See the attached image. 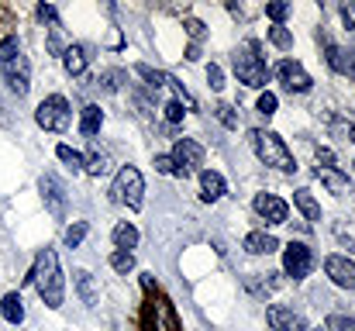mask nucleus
Returning <instances> with one entry per match:
<instances>
[{
  "instance_id": "nucleus-14",
  "label": "nucleus",
  "mask_w": 355,
  "mask_h": 331,
  "mask_svg": "<svg viewBox=\"0 0 355 331\" xmlns=\"http://www.w3.org/2000/svg\"><path fill=\"white\" fill-rule=\"evenodd\" d=\"M324 273L331 276L335 287L355 290V262L352 259H345V255H328V259H324Z\"/></svg>"
},
{
  "instance_id": "nucleus-32",
  "label": "nucleus",
  "mask_w": 355,
  "mask_h": 331,
  "mask_svg": "<svg viewBox=\"0 0 355 331\" xmlns=\"http://www.w3.org/2000/svg\"><path fill=\"white\" fill-rule=\"evenodd\" d=\"M124 80H128V76H124L121 69H107V73L101 76V83H104V90H111V94H114V90H121V87H124Z\"/></svg>"
},
{
  "instance_id": "nucleus-5",
  "label": "nucleus",
  "mask_w": 355,
  "mask_h": 331,
  "mask_svg": "<svg viewBox=\"0 0 355 331\" xmlns=\"http://www.w3.org/2000/svg\"><path fill=\"white\" fill-rule=\"evenodd\" d=\"M235 73H238V80H241L245 87H252V90L266 87L269 69H266V62H262V56H259V45H255V42H248L245 49H238L235 52Z\"/></svg>"
},
{
  "instance_id": "nucleus-24",
  "label": "nucleus",
  "mask_w": 355,
  "mask_h": 331,
  "mask_svg": "<svg viewBox=\"0 0 355 331\" xmlns=\"http://www.w3.org/2000/svg\"><path fill=\"white\" fill-rule=\"evenodd\" d=\"M73 280H76V290H80L83 304H87V307H94V304H97V283H94V276H90L87 269H76V273H73Z\"/></svg>"
},
{
  "instance_id": "nucleus-41",
  "label": "nucleus",
  "mask_w": 355,
  "mask_h": 331,
  "mask_svg": "<svg viewBox=\"0 0 355 331\" xmlns=\"http://www.w3.org/2000/svg\"><path fill=\"white\" fill-rule=\"evenodd\" d=\"M38 17H42V21H49L52 28L59 24V14H55V7H52V3H38Z\"/></svg>"
},
{
  "instance_id": "nucleus-8",
  "label": "nucleus",
  "mask_w": 355,
  "mask_h": 331,
  "mask_svg": "<svg viewBox=\"0 0 355 331\" xmlns=\"http://www.w3.org/2000/svg\"><path fill=\"white\" fill-rule=\"evenodd\" d=\"M173 162H176V176H190L200 162H204V145L193 142V138H176L173 145Z\"/></svg>"
},
{
  "instance_id": "nucleus-45",
  "label": "nucleus",
  "mask_w": 355,
  "mask_h": 331,
  "mask_svg": "<svg viewBox=\"0 0 355 331\" xmlns=\"http://www.w3.org/2000/svg\"><path fill=\"white\" fill-rule=\"evenodd\" d=\"M314 331H328V328H314Z\"/></svg>"
},
{
  "instance_id": "nucleus-1",
  "label": "nucleus",
  "mask_w": 355,
  "mask_h": 331,
  "mask_svg": "<svg viewBox=\"0 0 355 331\" xmlns=\"http://www.w3.org/2000/svg\"><path fill=\"white\" fill-rule=\"evenodd\" d=\"M31 283L38 287V297L45 300V307H62L66 300V280H62V269H59V255L52 248H42L38 259H35V269H31Z\"/></svg>"
},
{
  "instance_id": "nucleus-30",
  "label": "nucleus",
  "mask_w": 355,
  "mask_h": 331,
  "mask_svg": "<svg viewBox=\"0 0 355 331\" xmlns=\"http://www.w3.org/2000/svg\"><path fill=\"white\" fill-rule=\"evenodd\" d=\"M331 135L342 142H355V121H331Z\"/></svg>"
},
{
  "instance_id": "nucleus-43",
  "label": "nucleus",
  "mask_w": 355,
  "mask_h": 331,
  "mask_svg": "<svg viewBox=\"0 0 355 331\" xmlns=\"http://www.w3.org/2000/svg\"><path fill=\"white\" fill-rule=\"evenodd\" d=\"M342 24L355 31V3H342Z\"/></svg>"
},
{
  "instance_id": "nucleus-13",
  "label": "nucleus",
  "mask_w": 355,
  "mask_h": 331,
  "mask_svg": "<svg viewBox=\"0 0 355 331\" xmlns=\"http://www.w3.org/2000/svg\"><path fill=\"white\" fill-rule=\"evenodd\" d=\"M252 207H255L259 218H266V224H283V221L290 218L286 201H279L276 194H259V197L252 201Z\"/></svg>"
},
{
  "instance_id": "nucleus-27",
  "label": "nucleus",
  "mask_w": 355,
  "mask_h": 331,
  "mask_svg": "<svg viewBox=\"0 0 355 331\" xmlns=\"http://www.w3.org/2000/svg\"><path fill=\"white\" fill-rule=\"evenodd\" d=\"M55 155H59V159H62V162H66L73 173H83V155H80L76 148H69V145H59V148H55Z\"/></svg>"
},
{
  "instance_id": "nucleus-22",
  "label": "nucleus",
  "mask_w": 355,
  "mask_h": 331,
  "mask_svg": "<svg viewBox=\"0 0 355 331\" xmlns=\"http://www.w3.org/2000/svg\"><path fill=\"white\" fill-rule=\"evenodd\" d=\"M0 314H3V321H7V325H21V321H24L21 294H7V297L0 300Z\"/></svg>"
},
{
  "instance_id": "nucleus-26",
  "label": "nucleus",
  "mask_w": 355,
  "mask_h": 331,
  "mask_svg": "<svg viewBox=\"0 0 355 331\" xmlns=\"http://www.w3.org/2000/svg\"><path fill=\"white\" fill-rule=\"evenodd\" d=\"M135 69H138V76H141V80H148V87H152V90H162V87H166V80H169V73H159V69H152V66H145V62H141V66H135Z\"/></svg>"
},
{
  "instance_id": "nucleus-3",
  "label": "nucleus",
  "mask_w": 355,
  "mask_h": 331,
  "mask_svg": "<svg viewBox=\"0 0 355 331\" xmlns=\"http://www.w3.org/2000/svg\"><path fill=\"white\" fill-rule=\"evenodd\" d=\"M248 138H252V148H255V155H259L266 166H272V169H279V173H293V169H297V159H293V152L286 148V142H283L276 131L255 128Z\"/></svg>"
},
{
  "instance_id": "nucleus-23",
  "label": "nucleus",
  "mask_w": 355,
  "mask_h": 331,
  "mask_svg": "<svg viewBox=\"0 0 355 331\" xmlns=\"http://www.w3.org/2000/svg\"><path fill=\"white\" fill-rule=\"evenodd\" d=\"M62 66H66L69 76H80V73L87 69V49H83V45H69L66 56H62Z\"/></svg>"
},
{
  "instance_id": "nucleus-28",
  "label": "nucleus",
  "mask_w": 355,
  "mask_h": 331,
  "mask_svg": "<svg viewBox=\"0 0 355 331\" xmlns=\"http://www.w3.org/2000/svg\"><path fill=\"white\" fill-rule=\"evenodd\" d=\"M66 49H69V45H66V35H62V28H59V24H55V28H49V52L62 59V56H66Z\"/></svg>"
},
{
  "instance_id": "nucleus-21",
  "label": "nucleus",
  "mask_w": 355,
  "mask_h": 331,
  "mask_svg": "<svg viewBox=\"0 0 355 331\" xmlns=\"http://www.w3.org/2000/svg\"><path fill=\"white\" fill-rule=\"evenodd\" d=\"M111 238H114V245H118L121 252H131V248L138 245V228H135L131 221H121V224H114Z\"/></svg>"
},
{
  "instance_id": "nucleus-2",
  "label": "nucleus",
  "mask_w": 355,
  "mask_h": 331,
  "mask_svg": "<svg viewBox=\"0 0 355 331\" xmlns=\"http://www.w3.org/2000/svg\"><path fill=\"white\" fill-rule=\"evenodd\" d=\"M0 73H3V83L10 87V94L24 97L31 90V62L21 49L17 38H3L0 42Z\"/></svg>"
},
{
  "instance_id": "nucleus-15",
  "label": "nucleus",
  "mask_w": 355,
  "mask_h": 331,
  "mask_svg": "<svg viewBox=\"0 0 355 331\" xmlns=\"http://www.w3.org/2000/svg\"><path fill=\"white\" fill-rule=\"evenodd\" d=\"M324 59H328V66H331L335 73L355 76V49H342V45L324 42Z\"/></svg>"
},
{
  "instance_id": "nucleus-19",
  "label": "nucleus",
  "mask_w": 355,
  "mask_h": 331,
  "mask_svg": "<svg viewBox=\"0 0 355 331\" xmlns=\"http://www.w3.org/2000/svg\"><path fill=\"white\" fill-rule=\"evenodd\" d=\"M318 180H321L331 194H338V197L349 190V176H345V173H338L335 166H318Z\"/></svg>"
},
{
  "instance_id": "nucleus-38",
  "label": "nucleus",
  "mask_w": 355,
  "mask_h": 331,
  "mask_svg": "<svg viewBox=\"0 0 355 331\" xmlns=\"http://www.w3.org/2000/svg\"><path fill=\"white\" fill-rule=\"evenodd\" d=\"M162 110H166V121H169V124H180V121H183V114H187L180 101H169V104H166Z\"/></svg>"
},
{
  "instance_id": "nucleus-12",
  "label": "nucleus",
  "mask_w": 355,
  "mask_h": 331,
  "mask_svg": "<svg viewBox=\"0 0 355 331\" xmlns=\"http://www.w3.org/2000/svg\"><path fill=\"white\" fill-rule=\"evenodd\" d=\"M266 321H269L272 331H307L304 314H297L293 307H283V304H272V307L266 311Z\"/></svg>"
},
{
  "instance_id": "nucleus-33",
  "label": "nucleus",
  "mask_w": 355,
  "mask_h": 331,
  "mask_svg": "<svg viewBox=\"0 0 355 331\" xmlns=\"http://www.w3.org/2000/svg\"><path fill=\"white\" fill-rule=\"evenodd\" d=\"M218 121H221V124H225V128H232V131H235L238 128V110L232 108V104H218Z\"/></svg>"
},
{
  "instance_id": "nucleus-25",
  "label": "nucleus",
  "mask_w": 355,
  "mask_h": 331,
  "mask_svg": "<svg viewBox=\"0 0 355 331\" xmlns=\"http://www.w3.org/2000/svg\"><path fill=\"white\" fill-rule=\"evenodd\" d=\"M293 204L304 211V218L307 221H321V204L314 201V194H311V190H297V194H293Z\"/></svg>"
},
{
  "instance_id": "nucleus-37",
  "label": "nucleus",
  "mask_w": 355,
  "mask_h": 331,
  "mask_svg": "<svg viewBox=\"0 0 355 331\" xmlns=\"http://www.w3.org/2000/svg\"><path fill=\"white\" fill-rule=\"evenodd\" d=\"M259 114H262V117H272V114H276V94L266 90V94L259 97Z\"/></svg>"
},
{
  "instance_id": "nucleus-40",
  "label": "nucleus",
  "mask_w": 355,
  "mask_h": 331,
  "mask_svg": "<svg viewBox=\"0 0 355 331\" xmlns=\"http://www.w3.org/2000/svg\"><path fill=\"white\" fill-rule=\"evenodd\" d=\"M155 169L166 173V176H176V162H173V155H155Z\"/></svg>"
},
{
  "instance_id": "nucleus-36",
  "label": "nucleus",
  "mask_w": 355,
  "mask_h": 331,
  "mask_svg": "<svg viewBox=\"0 0 355 331\" xmlns=\"http://www.w3.org/2000/svg\"><path fill=\"white\" fill-rule=\"evenodd\" d=\"M324 328H328V331H355V318H345V314H331Z\"/></svg>"
},
{
  "instance_id": "nucleus-10",
  "label": "nucleus",
  "mask_w": 355,
  "mask_h": 331,
  "mask_svg": "<svg viewBox=\"0 0 355 331\" xmlns=\"http://www.w3.org/2000/svg\"><path fill=\"white\" fill-rule=\"evenodd\" d=\"M38 190H42V201H45V207H49V214L52 218H66V187L59 183V176H52V173H45L42 180H38Z\"/></svg>"
},
{
  "instance_id": "nucleus-42",
  "label": "nucleus",
  "mask_w": 355,
  "mask_h": 331,
  "mask_svg": "<svg viewBox=\"0 0 355 331\" xmlns=\"http://www.w3.org/2000/svg\"><path fill=\"white\" fill-rule=\"evenodd\" d=\"M187 35H190L193 42H200V38H204V24H200L197 17H187Z\"/></svg>"
},
{
  "instance_id": "nucleus-16",
  "label": "nucleus",
  "mask_w": 355,
  "mask_h": 331,
  "mask_svg": "<svg viewBox=\"0 0 355 331\" xmlns=\"http://www.w3.org/2000/svg\"><path fill=\"white\" fill-rule=\"evenodd\" d=\"M225 176L221 173H214V169H204L200 173V201H207V204H214V201H221L225 197Z\"/></svg>"
},
{
  "instance_id": "nucleus-9",
  "label": "nucleus",
  "mask_w": 355,
  "mask_h": 331,
  "mask_svg": "<svg viewBox=\"0 0 355 331\" xmlns=\"http://www.w3.org/2000/svg\"><path fill=\"white\" fill-rule=\"evenodd\" d=\"M311 269H314V252L304 241H290V248L283 252V273L290 280H304L311 276Z\"/></svg>"
},
{
  "instance_id": "nucleus-11",
  "label": "nucleus",
  "mask_w": 355,
  "mask_h": 331,
  "mask_svg": "<svg viewBox=\"0 0 355 331\" xmlns=\"http://www.w3.org/2000/svg\"><path fill=\"white\" fill-rule=\"evenodd\" d=\"M276 76H279V83H283L290 94H307V90L314 87V80L307 76V69H304L300 62H293V59H283V62L276 66Z\"/></svg>"
},
{
  "instance_id": "nucleus-7",
  "label": "nucleus",
  "mask_w": 355,
  "mask_h": 331,
  "mask_svg": "<svg viewBox=\"0 0 355 331\" xmlns=\"http://www.w3.org/2000/svg\"><path fill=\"white\" fill-rule=\"evenodd\" d=\"M35 121H38L45 131H66V128H69V121H73L66 97H62V94L45 97V101L38 104V110H35Z\"/></svg>"
},
{
  "instance_id": "nucleus-4",
  "label": "nucleus",
  "mask_w": 355,
  "mask_h": 331,
  "mask_svg": "<svg viewBox=\"0 0 355 331\" xmlns=\"http://www.w3.org/2000/svg\"><path fill=\"white\" fill-rule=\"evenodd\" d=\"M141 331H183L176 307L169 304V297H162L159 290L145 294V307H141Z\"/></svg>"
},
{
  "instance_id": "nucleus-20",
  "label": "nucleus",
  "mask_w": 355,
  "mask_h": 331,
  "mask_svg": "<svg viewBox=\"0 0 355 331\" xmlns=\"http://www.w3.org/2000/svg\"><path fill=\"white\" fill-rule=\"evenodd\" d=\"M101 124H104V110L97 108V104H87L83 114H80V135L94 138V135L101 131Z\"/></svg>"
},
{
  "instance_id": "nucleus-18",
  "label": "nucleus",
  "mask_w": 355,
  "mask_h": 331,
  "mask_svg": "<svg viewBox=\"0 0 355 331\" xmlns=\"http://www.w3.org/2000/svg\"><path fill=\"white\" fill-rule=\"evenodd\" d=\"M276 248H279V241H276L272 235H266V231L245 235V252H252V255H269V252H276Z\"/></svg>"
},
{
  "instance_id": "nucleus-17",
  "label": "nucleus",
  "mask_w": 355,
  "mask_h": 331,
  "mask_svg": "<svg viewBox=\"0 0 355 331\" xmlns=\"http://www.w3.org/2000/svg\"><path fill=\"white\" fill-rule=\"evenodd\" d=\"M83 169H87L90 176H104V173L111 169V152L101 148L97 142H90V152L83 155Z\"/></svg>"
},
{
  "instance_id": "nucleus-31",
  "label": "nucleus",
  "mask_w": 355,
  "mask_h": 331,
  "mask_svg": "<svg viewBox=\"0 0 355 331\" xmlns=\"http://www.w3.org/2000/svg\"><path fill=\"white\" fill-rule=\"evenodd\" d=\"M83 238H87V221H76L73 228H66V245H69V248H76Z\"/></svg>"
},
{
  "instance_id": "nucleus-6",
  "label": "nucleus",
  "mask_w": 355,
  "mask_h": 331,
  "mask_svg": "<svg viewBox=\"0 0 355 331\" xmlns=\"http://www.w3.org/2000/svg\"><path fill=\"white\" fill-rule=\"evenodd\" d=\"M114 201L118 204H128L131 211H138L141 207V194H145V180H141V173L135 169V166H124L118 169V176H114Z\"/></svg>"
},
{
  "instance_id": "nucleus-44",
  "label": "nucleus",
  "mask_w": 355,
  "mask_h": 331,
  "mask_svg": "<svg viewBox=\"0 0 355 331\" xmlns=\"http://www.w3.org/2000/svg\"><path fill=\"white\" fill-rule=\"evenodd\" d=\"M318 162L331 166V162H335V152H331V148H318Z\"/></svg>"
},
{
  "instance_id": "nucleus-29",
  "label": "nucleus",
  "mask_w": 355,
  "mask_h": 331,
  "mask_svg": "<svg viewBox=\"0 0 355 331\" xmlns=\"http://www.w3.org/2000/svg\"><path fill=\"white\" fill-rule=\"evenodd\" d=\"M269 42L276 45V49H293V35L283 28V24H276V28H269Z\"/></svg>"
},
{
  "instance_id": "nucleus-34",
  "label": "nucleus",
  "mask_w": 355,
  "mask_h": 331,
  "mask_svg": "<svg viewBox=\"0 0 355 331\" xmlns=\"http://www.w3.org/2000/svg\"><path fill=\"white\" fill-rule=\"evenodd\" d=\"M111 266H114V269H118V273H131V269H135V255H131V252H114V255H111Z\"/></svg>"
},
{
  "instance_id": "nucleus-35",
  "label": "nucleus",
  "mask_w": 355,
  "mask_h": 331,
  "mask_svg": "<svg viewBox=\"0 0 355 331\" xmlns=\"http://www.w3.org/2000/svg\"><path fill=\"white\" fill-rule=\"evenodd\" d=\"M266 14H269L276 24H283V21H286V14H290V3H283V0H272V3H266Z\"/></svg>"
},
{
  "instance_id": "nucleus-39",
  "label": "nucleus",
  "mask_w": 355,
  "mask_h": 331,
  "mask_svg": "<svg viewBox=\"0 0 355 331\" xmlns=\"http://www.w3.org/2000/svg\"><path fill=\"white\" fill-rule=\"evenodd\" d=\"M207 83H211V90H221L225 87V73H221V66H207Z\"/></svg>"
}]
</instances>
